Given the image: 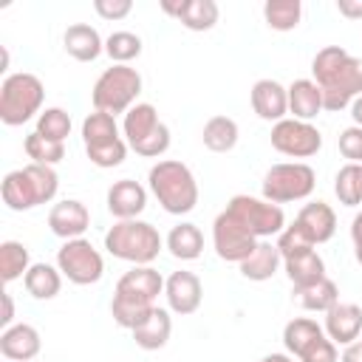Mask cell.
<instances>
[{"label": "cell", "mask_w": 362, "mask_h": 362, "mask_svg": "<svg viewBox=\"0 0 362 362\" xmlns=\"http://www.w3.org/2000/svg\"><path fill=\"white\" fill-rule=\"evenodd\" d=\"M314 82L322 90L328 113H339L362 96V59L348 54L342 45H325L311 59Z\"/></svg>", "instance_id": "obj_1"}, {"label": "cell", "mask_w": 362, "mask_h": 362, "mask_svg": "<svg viewBox=\"0 0 362 362\" xmlns=\"http://www.w3.org/2000/svg\"><path fill=\"white\" fill-rule=\"evenodd\" d=\"M161 291H164V277L153 266H133L116 283V291L110 300L113 322L133 331L156 308V297Z\"/></svg>", "instance_id": "obj_2"}, {"label": "cell", "mask_w": 362, "mask_h": 362, "mask_svg": "<svg viewBox=\"0 0 362 362\" xmlns=\"http://www.w3.org/2000/svg\"><path fill=\"white\" fill-rule=\"evenodd\" d=\"M147 187L170 215H187L198 204V181L184 161L161 158L147 173Z\"/></svg>", "instance_id": "obj_3"}, {"label": "cell", "mask_w": 362, "mask_h": 362, "mask_svg": "<svg viewBox=\"0 0 362 362\" xmlns=\"http://www.w3.org/2000/svg\"><path fill=\"white\" fill-rule=\"evenodd\" d=\"M3 204L14 212H28L40 204H48L57 198L59 175L48 164H25L20 170L6 173L3 178Z\"/></svg>", "instance_id": "obj_4"}, {"label": "cell", "mask_w": 362, "mask_h": 362, "mask_svg": "<svg viewBox=\"0 0 362 362\" xmlns=\"http://www.w3.org/2000/svg\"><path fill=\"white\" fill-rule=\"evenodd\" d=\"M105 249L113 257L127 260L133 266H150L164 249V240L153 223L133 218V221H116L105 232Z\"/></svg>", "instance_id": "obj_5"}, {"label": "cell", "mask_w": 362, "mask_h": 362, "mask_svg": "<svg viewBox=\"0 0 362 362\" xmlns=\"http://www.w3.org/2000/svg\"><path fill=\"white\" fill-rule=\"evenodd\" d=\"M45 85L40 76L28 71L8 74L0 85V122L8 127H20L42 113Z\"/></svg>", "instance_id": "obj_6"}, {"label": "cell", "mask_w": 362, "mask_h": 362, "mask_svg": "<svg viewBox=\"0 0 362 362\" xmlns=\"http://www.w3.org/2000/svg\"><path fill=\"white\" fill-rule=\"evenodd\" d=\"M122 136L136 156L161 158L170 150V127L158 119V110L150 102H136L122 122Z\"/></svg>", "instance_id": "obj_7"}, {"label": "cell", "mask_w": 362, "mask_h": 362, "mask_svg": "<svg viewBox=\"0 0 362 362\" xmlns=\"http://www.w3.org/2000/svg\"><path fill=\"white\" fill-rule=\"evenodd\" d=\"M82 141H85V153H88L90 164H96L102 170L119 167L127 158V141L119 133L116 116H110V113H102V110L88 113L82 122Z\"/></svg>", "instance_id": "obj_8"}, {"label": "cell", "mask_w": 362, "mask_h": 362, "mask_svg": "<svg viewBox=\"0 0 362 362\" xmlns=\"http://www.w3.org/2000/svg\"><path fill=\"white\" fill-rule=\"evenodd\" d=\"M139 93H141V74L130 65H110L93 82L90 102L93 110L116 116V113H127L136 105Z\"/></svg>", "instance_id": "obj_9"}, {"label": "cell", "mask_w": 362, "mask_h": 362, "mask_svg": "<svg viewBox=\"0 0 362 362\" xmlns=\"http://www.w3.org/2000/svg\"><path fill=\"white\" fill-rule=\"evenodd\" d=\"M317 187V173L305 161H280L272 164L263 175V198L272 204L305 201Z\"/></svg>", "instance_id": "obj_10"}, {"label": "cell", "mask_w": 362, "mask_h": 362, "mask_svg": "<svg viewBox=\"0 0 362 362\" xmlns=\"http://www.w3.org/2000/svg\"><path fill=\"white\" fill-rule=\"evenodd\" d=\"M283 345L288 356H297L300 362H339L337 345L328 339L322 325H317L308 317H294L286 322Z\"/></svg>", "instance_id": "obj_11"}, {"label": "cell", "mask_w": 362, "mask_h": 362, "mask_svg": "<svg viewBox=\"0 0 362 362\" xmlns=\"http://www.w3.org/2000/svg\"><path fill=\"white\" fill-rule=\"evenodd\" d=\"M226 212H232L257 240H269L272 235H280L286 229V212L280 204H272L266 198L255 195H232L226 204Z\"/></svg>", "instance_id": "obj_12"}, {"label": "cell", "mask_w": 362, "mask_h": 362, "mask_svg": "<svg viewBox=\"0 0 362 362\" xmlns=\"http://www.w3.org/2000/svg\"><path fill=\"white\" fill-rule=\"evenodd\" d=\"M57 269L74 286H90V283L102 280L105 260H102L99 249L88 238H76V240H65L57 249Z\"/></svg>", "instance_id": "obj_13"}, {"label": "cell", "mask_w": 362, "mask_h": 362, "mask_svg": "<svg viewBox=\"0 0 362 362\" xmlns=\"http://www.w3.org/2000/svg\"><path fill=\"white\" fill-rule=\"evenodd\" d=\"M257 243H260V240H257L232 212L223 209V212L215 218V223H212V246H215V255H218L221 260L240 266V263L255 252Z\"/></svg>", "instance_id": "obj_14"}, {"label": "cell", "mask_w": 362, "mask_h": 362, "mask_svg": "<svg viewBox=\"0 0 362 362\" xmlns=\"http://www.w3.org/2000/svg\"><path fill=\"white\" fill-rule=\"evenodd\" d=\"M272 147L288 158H311L322 147V133L311 122L286 116L272 127Z\"/></svg>", "instance_id": "obj_15"}, {"label": "cell", "mask_w": 362, "mask_h": 362, "mask_svg": "<svg viewBox=\"0 0 362 362\" xmlns=\"http://www.w3.org/2000/svg\"><path fill=\"white\" fill-rule=\"evenodd\" d=\"M164 297H167V305L170 311L187 317V314H195L201 308V300H204V286H201V277L195 272H173L167 280H164Z\"/></svg>", "instance_id": "obj_16"}, {"label": "cell", "mask_w": 362, "mask_h": 362, "mask_svg": "<svg viewBox=\"0 0 362 362\" xmlns=\"http://www.w3.org/2000/svg\"><path fill=\"white\" fill-rule=\"evenodd\" d=\"M161 11L175 17L189 31H209L221 17L215 0H161Z\"/></svg>", "instance_id": "obj_17"}, {"label": "cell", "mask_w": 362, "mask_h": 362, "mask_svg": "<svg viewBox=\"0 0 362 362\" xmlns=\"http://www.w3.org/2000/svg\"><path fill=\"white\" fill-rule=\"evenodd\" d=\"M90 226V212L82 201L76 198H65V201H57L48 212V229L62 238V240H76L88 232Z\"/></svg>", "instance_id": "obj_18"}, {"label": "cell", "mask_w": 362, "mask_h": 362, "mask_svg": "<svg viewBox=\"0 0 362 362\" xmlns=\"http://www.w3.org/2000/svg\"><path fill=\"white\" fill-rule=\"evenodd\" d=\"M252 110L263 122H283L288 113V88H283L277 79H257L252 85Z\"/></svg>", "instance_id": "obj_19"}, {"label": "cell", "mask_w": 362, "mask_h": 362, "mask_svg": "<svg viewBox=\"0 0 362 362\" xmlns=\"http://www.w3.org/2000/svg\"><path fill=\"white\" fill-rule=\"evenodd\" d=\"M147 206V189L133 181V178H122V181H113L110 189H107V212L116 218V221H133L144 212Z\"/></svg>", "instance_id": "obj_20"}, {"label": "cell", "mask_w": 362, "mask_h": 362, "mask_svg": "<svg viewBox=\"0 0 362 362\" xmlns=\"http://www.w3.org/2000/svg\"><path fill=\"white\" fill-rule=\"evenodd\" d=\"M42 348L40 331L28 322H14L11 328H3L0 334V354L8 362H34Z\"/></svg>", "instance_id": "obj_21"}, {"label": "cell", "mask_w": 362, "mask_h": 362, "mask_svg": "<svg viewBox=\"0 0 362 362\" xmlns=\"http://www.w3.org/2000/svg\"><path fill=\"white\" fill-rule=\"evenodd\" d=\"M322 331L334 345H351L362 334V308L356 303H337L331 311H325Z\"/></svg>", "instance_id": "obj_22"}, {"label": "cell", "mask_w": 362, "mask_h": 362, "mask_svg": "<svg viewBox=\"0 0 362 362\" xmlns=\"http://www.w3.org/2000/svg\"><path fill=\"white\" fill-rule=\"evenodd\" d=\"M294 223L308 235V240H311L314 246L328 243V240L334 238V232H337V215H334V209H331L325 201H308V204L297 212Z\"/></svg>", "instance_id": "obj_23"}, {"label": "cell", "mask_w": 362, "mask_h": 362, "mask_svg": "<svg viewBox=\"0 0 362 362\" xmlns=\"http://www.w3.org/2000/svg\"><path fill=\"white\" fill-rule=\"evenodd\" d=\"M62 45L65 54L74 57L76 62H93L102 51H105V40L99 37V31L88 23H74L65 28L62 34Z\"/></svg>", "instance_id": "obj_24"}, {"label": "cell", "mask_w": 362, "mask_h": 362, "mask_svg": "<svg viewBox=\"0 0 362 362\" xmlns=\"http://www.w3.org/2000/svg\"><path fill=\"white\" fill-rule=\"evenodd\" d=\"M130 334H133V339H136V345H139L141 351H158V348H164V345L170 342L173 317H170L167 308H158V305H156Z\"/></svg>", "instance_id": "obj_25"}, {"label": "cell", "mask_w": 362, "mask_h": 362, "mask_svg": "<svg viewBox=\"0 0 362 362\" xmlns=\"http://www.w3.org/2000/svg\"><path fill=\"white\" fill-rule=\"evenodd\" d=\"M320 110H325L320 85L314 79H294L288 85V113H291V119L311 122V119L320 116Z\"/></svg>", "instance_id": "obj_26"}, {"label": "cell", "mask_w": 362, "mask_h": 362, "mask_svg": "<svg viewBox=\"0 0 362 362\" xmlns=\"http://www.w3.org/2000/svg\"><path fill=\"white\" fill-rule=\"evenodd\" d=\"M283 272L294 288H305L325 277V260L317 255V249H305L291 257H283Z\"/></svg>", "instance_id": "obj_27"}, {"label": "cell", "mask_w": 362, "mask_h": 362, "mask_svg": "<svg viewBox=\"0 0 362 362\" xmlns=\"http://www.w3.org/2000/svg\"><path fill=\"white\" fill-rule=\"evenodd\" d=\"M280 266H283V257H280L277 246H274L272 240H260V243L255 246V252L240 263V274H243L246 280L263 283V280H272Z\"/></svg>", "instance_id": "obj_28"}, {"label": "cell", "mask_w": 362, "mask_h": 362, "mask_svg": "<svg viewBox=\"0 0 362 362\" xmlns=\"http://www.w3.org/2000/svg\"><path fill=\"white\" fill-rule=\"evenodd\" d=\"M238 136H240L238 122H235L232 116H223V113L206 119V124H204V130H201V141H204V147L212 150V153H229V150H235Z\"/></svg>", "instance_id": "obj_29"}, {"label": "cell", "mask_w": 362, "mask_h": 362, "mask_svg": "<svg viewBox=\"0 0 362 362\" xmlns=\"http://www.w3.org/2000/svg\"><path fill=\"white\" fill-rule=\"evenodd\" d=\"M23 286L34 300H54L62 288V272L51 263H31L23 277Z\"/></svg>", "instance_id": "obj_30"}, {"label": "cell", "mask_w": 362, "mask_h": 362, "mask_svg": "<svg viewBox=\"0 0 362 362\" xmlns=\"http://www.w3.org/2000/svg\"><path fill=\"white\" fill-rule=\"evenodd\" d=\"M164 243H167V249H170V255H173L175 260H198L201 252H204V235H201V229H198L195 223H189V221L173 226Z\"/></svg>", "instance_id": "obj_31"}, {"label": "cell", "mask_w": 362, "mask_h": 362, "mask_svg": "<svg viewBox=\"0 0 362 362\" xmlns=\"http://www.w3.org/2000/svg\"><path fill=\"white\" fill-rule=\"evenodd\" d=\"M294 297L305 311H322L325 314L339 303V288L331 277H322L305 288H294Z\"/></svg>", "instance_id": "obj_32"}, {"label": "cell", "mask_w": 362, "mask_h": 362, "mask_svg": "<svg viewBox=\"0 0 362 362\" xmlns=\"http://www.w3.org/2000/svg\"><path fill=\"white\" fill-rule=\"evenodd\" d=\"M263 20L272 31H294L303 20V3L300 0H266Z\"/></svg>", "instance_id": "obj_33"}, {"label": "cell", "mask_w": 362, "mask_h": 362, "mask_svg": "<svg viewBox=\"0 0 362 362\" xmlns=\"http://www.w3.org/2000/svg\"><path fill=\"white\" fill-rule=\"evenodd\" d=\"M28 269H31L28 246L20 240H3L0 243V277H3V283H14L17 277H25Z\"/></svg>", "instance_id": "obj_34"}, {"label": "cell", "mask_w": 362, "mask_h": 362, "mask_svg": "<svg viewBox=\"0 0 362 362\" xmlns=\"http://www.w3.org/2000/svg\"><path fill=\"white\" fill-rule=\"evenodd\" d=\"M334 195L342 206H359L362 204V164H345L339 167L334 178Z\"/></svg>", "instance_id": "obj_35"}, {"label": "cell", "mask_w": 362, "mask_h": 362, "mask_svg": "<svg viewBox=\"0 0 362 362\" xmlns=\"http://www.w3.org/2000/svg\"><path fill=\"white\" fill-rule=\"evenodd\" d=\"M105 54L113 59V65H130L141 54V37L133 31H113L105 40Z\"/></svg>", "instance_id": "obj_36"}, {"label": "cell", "mask_w": 362, "mask_h": 362, "mask_svg": "<svg viewBox=\"0 0 362 362\" xmlns=\"http://www.w3.org/2000/svg\"><path fill=\"white\" fill-rule=\"evenodd\" d=\"M23 150H25V156H28L34 164H48V167H54V164H59V161L65 158V144L51 141V139H45V136H40L37 130L25 136Z\"/></svg>", "instance_id": "obj_37"}, {"label": "cell", "mask_w": 362, "mask_h": 362, "mask_svg": "<svg viewBox=\"0 0 362 362\" xmlns=\"http://www.w3.org/2000/svg\"><path fill=\"white\" fill-rule=\"evenodd\" d=\"M37 133L45 136V139H51V141L65 144V139L71 136V116H68V110H62V107H45L37 116Z\"/></svg>", "instance_id": "obj_38"}, {"label": "cell", "mask_w": 362, "mask_h": 362, "mask_svg": "<svg viewBox=\"0 0 362 362\" xmlns=\"http://www.w3.org/2000/svg\"><path fill=\"white\" fill-rule=\"evenodd\" d=\"M277 252H280V257H291V255H297V252H305V249H314V243L308 240V235L297 226V223H291V226H286L280 235H277Z\"/></svg>", "instance_id": "obj_39"}, {"label": "cell", "mask_w": 362, "mask_h": 362, "mask_svg": "<svg viewBox=\"0 0 362 362\" xmlns=\"http://www.w3.org/2000/svg\"><path fill=\"white\" fill-rule=\"evenodd\" d=\"M339 153L348 164H362V127L351 124L339 133Z\"/></svg>", "instance_id": "obj_40"}, {"label": "cell", "mask_w": 362, "mask_h": 362, "mask_svg": "<svg viewBox=\"0 0 362 362\" xmlns=\"http://www.w3.org/2000/svg\"><path fill=\"white\" fill-rule=\"evenodd\" d=\"M93 11L102 20H124L133 11L130 0H93Z\"/></svg>", "instance_id": "obj_41"}, {"label": "cell", "mask_w": 362, "mask_h": 362, "mask_svg": "<svg viewBox=\"0 0 362 362\" xmlns=\"http://www.w3.org/2000/svg\"><path fill=\"white\" fill-rule=\"evenodd\" d=\"M351 240H354V257H356V263L362 266V209L354 215V221H351Z\"/></svg>", "instance_id": "obj_42"}, {"label": "cell", "mask_w": 362, "mask_h": 362, "mask_svg": "<svg viewBox=\"0 0 362 362\" xmlns=\"http://www.w3.org/2000/svg\"><path fill=\"white\" fill-rule=\"evenodd\" d=\"M337 11L348 20H362V0H337Z\"/></svg>", "instance_id": "obj_43"}, {"label": "cell", "mask_w": 362, "mask_h": 362, "mask_svg": "<svg viewBox=\"0 0 362 362\" xmlns=\"http://www.w3.org/2000/svg\"><path fill=\"white\" fill-rule=\"evenodd\" d=\"M0 325L3 328H11L14 325V300L8 291H3V314H0Z\"/></svg>", "instance_id": "obj_44"}, {"label": "cell", "mask_w": 362, "mask_h": 362, "mask_svg": "<svg viewBox=\"0 0 362 362\" xmlns=\"http://www.w3.org/2000/svg\"><path fill=\"white\" fill-rule=\"evenodd\" d=\"M339 362H362V339H356V342L345 345V351H342Z\"/></svg>", "instance_id": "obj_45"}, {"label": "cell", "mask_w": 362, "mask_h": 362, "mask_svg": "<svg viewBox=\"0 0 362 362\" xmlns=\"http://www.w3.org/2000/svg\"><path fill=\"white\" fill-rule=\"evenodd\" d=\"M351 119H354L356 127H362V96L354 99V105H351Z\"/></svg>", "instance_id": "obj_46"}, {"label": "cell", "mask_w": 362, "mask_h": 362, "mask_svg": "<svg viewBox=\"0 0 362 362\" xmlns=\"http://www.w3.org/2000/svg\"><path fill=\"white\" fill-rule=\"evenodd\" d=\"M257 362H294V356H288V354H269V356H263Z\"/></svg>", "instance_id": "obj_47"}, {"label": "cell", "mask_w": 362, "mask_h": 362, "mask_svg": "<svg viewBox=\"0 0 362 362\" xmlns=\"http://www.w3.org/2000/svg\"><path fill=\"white\" fill-rule=\"evenodd\" d=\"M6 362H8V359H6Z\"/></svg>", "instance_id": "obj_48"}]
</instances>
